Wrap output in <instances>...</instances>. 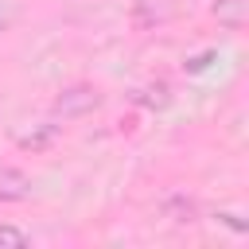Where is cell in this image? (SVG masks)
I'll list each match as a JSON object with an SVG mask.
<instances>
[{
	"mask_svg": "<svg viewBox=\"0 0 249 249\" xmlns=\"http://www.w3.org/2000/svg\"><path fill=\"white\" fill-rule=\"evenodd\" d=\"M89 109H97V93L93 89H70V93L58 97V113L62 117H78V113H89Z\"/></svg>",
	"mask_w": 249,
	"mask_h": 249,
	"instance_id": "1",
	"label": "cell"
},
{
	"mask_svg": "<svg viewBox=\"0 0 249 249\" xmlns=\"http://www.w3.org/2000/svg\"><path fill=\"white\" fill-rule=\"evenodd\" d=\"M163 214H167L171 222H191V218H195V202H191L187 195H171V198L163 202Z\"/></svg>",
	"mask_w": 249,
	"mask_h": 249,
	"instance_id": "2",
	"label": "cell"
},
{
	"mask_svg": "<svg viewBox=\"0 0 249 249\" xmlns=\"http://www.w3.org/2000/svg\"><path fill=\"white\" fill-rule=\"evenodd\" d=\"M0 241H16V245H23V233H16V230H0Z\"/></svg>",
	"mask_w": 249,
	"mask_h": 249,
	"instance_id": "3",
	"label": "cell"
}]
</instances>
